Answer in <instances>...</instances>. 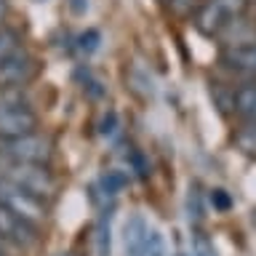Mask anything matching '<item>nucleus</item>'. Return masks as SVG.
<instances>
[{"label": "nucleus", "instance_id": "nucleus-5", "mask_svg": "<svg viewBox=\"0 0 256 256\" xmlns=\"http://www.w3.org/2000/svg\"><path fill=\"white\" fill-rule=\"evenodd\" d=\"M0 206L8 208V211H14V214H19L22 219L38 224V227L48 216L46 214V200H40L35 195H30L27 190L14 187V184H6V182H0Z\"/></svg>", "mask_w": 256, "mask_h": 256}, {"label": "nucleus", "instance_id": "nucleus-19", "mask_svg": "<svg viewBox=\"0 0 256 256\" xmlns=\"http://www.w3.org/2000/svg\"><path fill=\"white\" fill-rule=\"evenodd\" d=\"M206 0H168V6H171V11L174 14H179V16H187L195 11L198 14V8L203 6Z\"/></svg>", "mask_w": 256, "mask_h": 256}, {"label": "nucleus", "instance_id": "nucleus-22", "mask_svg": "<svg viewBox=\"0 0 256 256\" xmlns=\"http://www.w3.org/2000/svg\"><path fill=\"white\" fill-rule=\"evenodd\" d=\"M8 246H11V243H6V240L0 238V256H6V251H8Z\"/></svg>", "mask_w": 256, "mask_h": 256}, {"label": "nucleus", "instance_id": "nucleus-3", "mask_svg": "<svg viewBox=\"0 0 256 256\" xmlns=\"http://www.w3.org/2000/svg\"><path fill=\"white\" fill-rule=\"evenodd\" d=\"M251 8V0H206L195 14V27L203 35H219L232 22L243 19Z\"/></svg>", "mask_w": 256, "mask_h": 256}, {"label": "nucleus", "instance_id": "nucleus-15", "mask_svg": "<svg viewBox=\"0 0 256 256\" xmlns=\"http://www.w3.org/2000/svg\"><path fill=\"white\" fill-rule=\"evenodd\" d=\"M102 187H104V195H118L126 187V176L120 171H107L102 176Z\"/></svg>", "mask_w": 256, "mask_h": 256}, {"label": "nucleus", "instance_id": "nucleus-4", "mask_svg": "<svg viewBox=\"0 0 256 256\" xmlns=\"http://www.w3.org/2000/svg\"><path fill=\"white\" fill-rule=\"evenodd\" d=\"M54 155V144L43 134H27L16 136V139H0V158L19 160V163H35L46 166Z\"/></svg>", "mask_w": 256, "mask_h": 256}, {"label": "nucleus", "instance_id": "nucleus-23", "mask_svg": "<svg viewBox=\"0 0 256 256\" xmlns=\"http://www.w3.org/2000/svg\"><path fill=\"white\" fill-rule=\"evenodd\" d=\"M3 14H6V0H0V19H3Z\"/></svg>", "mask_w": 256, "mask_h": 256}, {"label": "nucleus", "instance_id": "nucleus-7", "mask_svg": "<svg viewBox=\"0 0 256 256\" xmlns=\"http://www.w3.org/2000/svg\"><path fill=\"white\" fill-rule=\"evenodd\" d=\"M35 75V59L27 51L14 54L11 59L0 62V91L6 88H22Z\"/></svg>", "mask_w": 256, "mask_h": 256}, {"label": "nucleus", "instance_id": "nucleus-10", "mask_svg": "<svg viewBox=\"0 0 256 256\" xmlns=\"http://www.w3.org/2000/svg\"><path fill=\"white\" fill-rule=\"evenodd\" d=\"M232 107L248 126H256V83L238 86L232 91Z\"/></svg>", "mask_w": 256, "mask_h": 256}, {"label": "nucleus", "instance_id": "nucleus-18", "mask_svg": "<svg viewBox=\"0 0 256 256\" xmlns=\"http://www.w3.org/2000/svg\"><path fill=\"white\" fill-rule=\"evenodd\" d=\"M144 256H166V243H163V235L158 230H150V238H147V248H144Z\"/></svg>", "mask_w": 256, "mask_h": 256}, {"label": "nucleus", "instance_id": "nucleus-21", "mask_svg": "<svg viewBox=\"0 0 256 256\" xmlns=\"http://www.w3.org/2000/svg\"><path fill=\"white\" fill-rule=\"evenodd\" d=\"M72 8H75L78 14H86L88 11V3H83V0H72Z\"/></svg>", "mask_w": 256, "mask_h": 256}, {"label": "nucleus", "instance_id": "nucleus-2", "mask_svg": "<svg viewBox=\"0 0 256 256\" xmlns=\"http://www.w3.org/2000/svg\"><path fill=\"white\" fill-rule=\"evenodd\" d=\"M0 182L27 190L30 195H35L40 200H51L56 195V182L46 166L19 163V160L0 158Z\"/></svg>", "mask_w": 256, "mask_h": 256}, {"label": "nucleus", "instance_id": "nucleus-16", "mask_svg": "<svg viewBox=\"0 0 256 256\" xmlns=\"http://www.w3.org/2000/svg\"><path fill=\"white\" fill-rule=\"evenodd\" d=\"M99 43H102V35H99V30H86L83 35L78 38V48L83 54H94L96 48H99Z\"/></svg>", "mask_w": 256, "mask_h": 256}, {"label": "nucleus", "instance_id": "nucleus-1", "mask_svg": "<svg viewBox=\"0 0 256 256\" xmlns=\"http://www.w3.org/2000/svg\"><path fill=\"white\" fill-rule=\"evenodd\" d=\"M38 131V115L22 88L0 91V139H16Z\"/></svg>", "mask_w": 256, "mask_h": 256}, {"label": "nucleus", "instance_id": "nucleus-20", "mask_svg": "<svg viewBox=\"0 0 256 256\" xmlns=\"http://www.w3.org/2000/svg\"><path fill=\"white\" fill-rule=\"evenodd\" d=\"M211 203L216 211H230V206H232V198L227 195L224 190H214L211 192Z\"/></svg>", "mask_w": 256, "mask_h": 256}, {"label": "nucleus", "instance_id": "nucleus-17", "mask_svg": "<svg viewBox=\"0 0 256 256\" xmlns=\"http://www.w3.org/2000/svg\"><path fill=\"white\" fill-rule=\"evenodd\" d=\"M192 256H219V251H216V246L206 235L198 232L195 240H192Z\"/></svg>", "mask_w": 256, "mask_h": 256}, {"label": "nucleus", "instance_id": "nucleus-11", "mask_svg": "<svg viewBox=\"0 0 256 256\" xmlns=\"http://www.w3.org/2000/svg\"><path fill=\"white\" fill-rule=\"evenodd\" d=\"M19 51H24V48H22V38L16 35L14 30L0 27V62L11 59V56L19 54Z\"/></svg>", "mask_w": 256, "mask_h": 256}, {"label": "nucleus", "instance_id": "nucleus-14", "mask_svg": "<svg viewBox=\"0 0 256 256\" xmlns=\"http://www.w3.org/2000/svg\"><path fill=\"white\" fill-rule=\"evenodd\" d=\"M187 216H190V222H200V219H203V198H200V190L198 187H190Z\"/></svg>", "mask_w": 256, "mask_h": 256}, {"label": "nucleus", "instance_id": "nucleus-6", "mask_svg": "<svg viewBox=\"0 0 256 256\" xmlns=\"http://www.w3.org/2000/svg\"><path fill=\"white\" fill-rule=\"evenodd\" d=\"M0 238H3L6 243H11V246H19V248H30L40 240L38 224L22 219L19 214L8 211V208H3V206H0Z\"/></svg>", "mask_w": 256, "mask_h": 256}, {"label": "nucleus", "instance_id": "nucleus-8", "mask_svg": "<svg viewBox=\"0 0 256 256\" xmlns=\"http://www.w3.org/2000/svg\"><path fill=\"white\" fill-rule=\"evenodd\" d=\"M222 62L227 64L232 72H240V75H256V40H248V43L224 48Z\"/></svg>", "mask_w": 256, "mask_h": 256}, {"label": "nucleus", "instance_id": "nucleus-12", "mask_svg": "<svg viewBox=\"0 0 256 256\" xmlns=\"http://www.w3.org/2000/svg\"><path fill=\"white\" fill-rule=\"evenodd\" d=\"M235 144L240 152H246V155L256 158V126H243L240 131L235 134Z\"/></svg>", "mask_w": 256, "mask_h": 256}, {"label": "nucleus", "instance_id": "nucleus-9", "mask_svg": "<svg viewBox=\"0 0 256 256\" xmlns=\"http://www.w3.org/2000/svg\"><path fill=\"white\" fill-rule=\"evenodd\" d=\"M147 238H150V227L142 216H131L123 227V246L128 256H144L147 248Z\"/></svg>", "mask_w": 256, "mask_h": 256}, {"label": "nucleus", "instance_id": "nucleus-24", "mask_svg": "<svg viewBox=\"0 0 256 256\" xmlns=\"http://www.w3.org/2000/svg\"><path fill=\"white\" fill-rule=\"evenodd\" d=\"M176 256H187V254H176Z\"/></svg>", "mask_w": 256, "mask_h": 256}, {"label": "nucleus", "instance_id": "nucleus-13", "mask_svg": "<svg viewBox=\"0 0 256 256\" xmlns=\"http://www.w3.org/2000/svg\"><path fill=\"white\" fill-rule=\"evenodd\" d=\"M96 256H110V214L102 216L96 227Z\"/></svg>", "mask_w": 256, "mask_h": 256}]
</instances>
